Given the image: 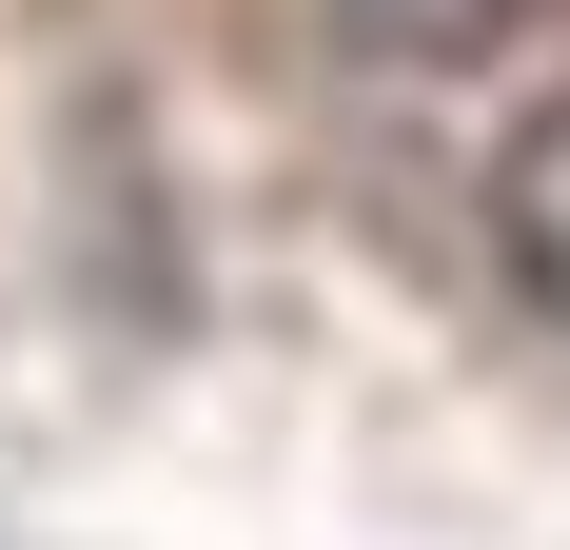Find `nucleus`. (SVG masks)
I'll list each match as a JSON object with an SVG mask.
<instances>
[{
    "instance_id": "nucleus-1",
    "label": "nucleus",
    "mask_w": 570,
    "mask_h": 550,
    "mask_svg": "<svg viewBox=\"0 0 570 550\" xmlns=\"http://www.w3.org/2000/svg\"><path fill=\"white\" fill-rule=\"evenodd\" d=\"M492 236H512V275L570 315V99L512 118V158H492Z\"/></svg>"
},
{
    "instance_id": "nucleus-2",
    "label": "nucleus",
    "mask_w": 570,
    "mask_h": 550,
    "mask_svg": "<svg viewBox=\"0 0 570 550\" xmlns=\"http://www.w3.org/2000/svg\"><path fill=\"white\" fill-rule=\"evenodd\" d=\"M531 0H335V40L354 59H394V79H453V59H492Z\"/></svg>"
}]
</instances>
